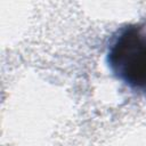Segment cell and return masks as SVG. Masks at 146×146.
Instances as JSON below:
<instances>
[{"label":"cell","mask_w":146,"mask_h":146,"mask_svg":"<svg viewBox=\"0 0 146 146\" xmlns=\"http://www.w3.org/2000/svg\"><path fill=\"white\" fill-rule=\"evenodd\" d=\"M107 64L117 80L146 94V23L130 24L119 31L108 47Z\"/></svg>","instance_id":"6da1fadb"}]
</instances>
